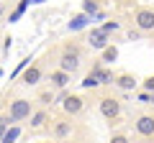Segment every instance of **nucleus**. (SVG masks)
Segmentation results:
<instances>
[{"mask_svg":"<svg viewBox=\"0 0 154 143\" xmlns=\"http://www.w3.org/2000/svg\"><path fill=\"white\" fill-rule=\"evenodd\" d=\"M80 66H82V49L77 44H67L62 49L59 59H57V69H62V72H67V74L75 77L77 72H80Z\"/></svg>","mask_w":154,"mask_h":143,"instance_id":"obj_1","label":"nucleus"},{"mask_svg":"<svg viewBox=\"0 0 154 143\" xmlns=\"http://www.w3.org/2000/svg\"><path fill=\"white\" fill-rule=\"evenodd\" d=\"M75 133H77L75 118H69V115L51 118V123H49V136L54 138V141H67V138H72Z\"/></svg>","mask_w":154,"mask_h":143,"instance_id":"obj_2","label":"nucleus"},{"mask_svg":"<svg viewBox=\"0 0 154 143\" xmlns=\"http://www.w3.org/2000/svg\"><path fill=\"white\" fill-rule=\"evenodd\" d=\"M134 130L144 143H154V112H139L134 118Z\"/></svg>","mask_w":154,"mask_h":143,"instance_id":"obj_3","label":"nucleus"},{"mask_svg":"<svg viewBox=\"0 0 154 143\" xmlns=\"http://www.w3.org/2000/svg\"><path fill=\"white\" fill-rule=\"evenodd\" d=\"M31 112H33V102H31V100H26V97H16L11 105H8L5 115L11 118L13 123H23V120H28V118H31Z\"/></svg>","mask_w":154,"mask_h":143,"instance_id":"obj_4","label":"nucleus"},{"mask_svg":"<svg viewBox=\"0 0 154 143\" xmlns=\"http://www.w3.org/2000/svg\"><path fill=\"white\" fill-rule=\"evenodd\" d=\"M98 112L110 123L118 120V118H121V100L113 97V95H103V97L98 100Z\"/></svg>","mask_w":154,"mask_h":143,"instance_id":"obj_5","label":"nucleus"},{"mask_svg":"<svg viewBox=\"0 0 154 143\" xmlns=\"http://www.w3.org/2000/svg\"><path fill=\"white\" fill-rule=\"evenodd\" d=\"M59 105H62V112L69 115V118H77V115L85 112V97L82 95H67Z\"/></svg>","mask_w":154,"mask_h":143,"instance_id":"obj_6","label":"nucleus"},{"mask_svg":"<svg viewBox=\"0 0 154 143\" xmlns=\"http://www.w3.org/2000/svg\"><path fill=\"white\" fill-rule=\"evenodd\" d=\"M134 26L141 33H154V10L152 8H139L134 13Z\"/></svg>","mask_w":154,"mask_h":143,"instance_id":"obj_7","label":"nucleus"},{"mask_svg":"<svg viewBox=\"0 0 154 143\" xmlns=\"http://www.w3.org/2000/svg\"><path fill=\"white\" fill-rule=\"evenodd\" d=\"M41 79H44V69H41V64H28L26 69H23V74H21V82L26 84V87H36Z\"/></svg>","mask_w":154,"mask_h":143,"instance_id":"obj_8","label":"nucleus"},{"mask_svg":"<svg viewBox=\"0 0 154 143\" xmlns=\"http://www.w3.org/2000/svg\"><path fill=\"white\" fill-rule=\"evenodd\" d=\"M108 44H110V36L103 31V28H90V33H88V46H90V49L103 51Z\"/></svg>","mask_w":154,"mask_h":143,"instance_id":"obj_9","label":"nucleus"},{"mask_svg":"<svg viewBox=\"0 0 154 143\" xmlns=\"http://www.w3.org/2000/svg\"><path fill=\"white\" fill-rule=\"evenodd\" d=\"M28 125H31V130H44V128H49V123H51V118H49V112H46V107H33V112H31V118H28Z\"/></svg>","mask_w":154,"mask_h":143,"instance_id":"obj_10","label":"nucleus"},{"mask_svg":"<svg viewBox=\"0 0 154 143\" xmlns=\"http://www.w3.org/2000/svg\"><path fill=\"white\" fill-rule=\"evenodd\" d=\"M69 82H72V74H67V72H62V69H54L49 74V87L54 89H67L69 87Z\"/></svg>","mask_w":154,"mask_h":143,"instance_id":"obj_11","label":"nucleus"},{"mask_svg":"<svg viewBox=\"0 0 154 143\" xmlns=\"http://www.w3.org/2000/svg\"><path fill=\"white\" fill-rule=\"evenodd\" d=\"M90 23H93V18H90L88 13H82V10H80V13H75V16L69 18V23H67V28H69L72 33H77V31H82V28H88Z\"/></svg>","mask_w":154,"mask_h":143,"instance_id":"obj_12","label":"nucleus"},{"mask_svg":"<svg viewBox=\"0 0 154 143\" xmlns=\"http://www.w3.org/2000/svg\"><path fill=\"white\" fill-rule=\"evenodd\" d=\"M113 84L121 89V92H131V89H136L139 79L134 77V74H126V72H123V74H116V82Z\"/></svg>","mask_w":154,"mask_h":143,"instance_id":"obj_13","label":"nucleus"},{"mask_svg":"<svg viewBox=\"0 0 154 143\" xmlns=\"http://www.w3.org/2000/svg\"><path fill=\"white\" fill-rule=\"evenodd\" d=\"M116 59H118V49H116L113 44H108L103 51H100V61H103V64H113Z\"/></svg>","mask_w":154,"mask_h":143,"instance_id":"obj_14","label":"nucleus"},{"mask_svg":"<svg viewBox=\"0 0 154 143\" xmlns=\"http://www.w3.org/2000/svg\"><path fill=\"white\" fill-rule=\"evenodd\" d=\"M21 133H23L21 125H18V123H11V125H8V130H5V136H3V143H16Z\"/></svg>","mask_w":154,"mask_h":143,"instance_id":"obj_15","label":"nucleus"},{"mask_svg":"<svg viewBox=\"0 0 154 143\" xmlns=\"http://www.w3.org/2000/svg\"><path fill=\"white\" fill-rule=\"evenodd\" d=\"M98 82H100V87H108V84H113L116 82V74H113V69H100V74H98Z\"/></svg>","mask_w":154,"mask_h":143,"instance_id":"obj_16","label":"nucleus"},{"mask_svg":"<svg viewBox=\"0 0 154 143\" xmlns=\"http://www.w3.org/2000/svg\"><path fill=\"white\" fill-rule=\"evenodd\" d=\"M36 102L41 105V107H46V105H51L54 102V89H41V92H38V97H36Z\"/></svg>","mask_w":154,"mask_h":143,"instance_id":"obj_17","label":"nucleus"},{"mask_svg":"<svg viewBox=\"0 0 154 143\" xmlns=\"http://www.w3.org/2000/svg\"><path fill=\"white\" fill-rule=\"evenodd\" d=\"M82 13H88V16L93 18L95 13H100V3L98 0H82Z\"/></svg>","mask_w":154,"mask_h":143,"instance_id":"obj_18","label":"nucleus"},{"mask_svg":"<svg viewBox=\"0 0 154 143\" xmlns=\"http://www.w3.org/2000/svg\"><path fill=\"white\" fill-rule=\"evenodd\" d=\"M80 87H82V89H98L100 82H98V77H95V74H90V72H88V74H85V79L80 82Z\"/></svg>","mask_w":154,"mask_h":143,"instance_id":"obj_19","label":"nucleus"},{"mask_svg":"<svg viewBox=\"0 0 154 143\" xmlns=\"http://www.w3.org/2000/svg\"><path fill=\"white\" fill-rule=\"evenodd\" d=\"M28 5H31V0H21V3H18V5H16V10L11 13V23H16L18 18H21L23 13H26V8H28Z\"/></svg>","mask_w":154,"mask_h":143,"instance_id":"obj_20","label":"nucleus"},{"mask_svg":"<svg viewBox=\"0 0 154 143\" xmlns=\"http://www.w3.org/2000/svg\"><path fill=\"white\" fill-rule=\"evenodd\" d=\"M100 28L110 36V33H118V31H121V23H118V21H103V26H100Z\"/></svg>","mask_w":154,"mask_h":143,"instance_id":"obj_21","label":"nucleus"},{"mask_svg":"<svg viewBox=\"0 0 154 143\" xmlns=\"http://www.w3.org/2000/svg\"><path fill=\"white\" fill-rule=\"evenodd\" d=\"M28 64H31V56H26V59H23V61H18V66H16V69H13L11 79H13V77H21V74H23V69H26Z\"/></svg>","mask_w":154,"mask_h":143,"instance_id":"obj_22","label":"nucleus"},{"mask_svg":"<svg viewBox=\"0 0 154 143\" xmlns=\"http://www.w3.org/2000/svg\"><path fill=\"white\" fill-rule=\"evenodd\" d=\"M110 143H131V138H128V133H113Z\"/></svg>","mask_w":154,"mask_h":143,"instance_id":"obj_23","label":"nucleus"},{"mask_svg":"<svg viewBox=\"0 0 154 143\" xmlns=\"http://www.w3.org/2000/svg\"><path fill=\"white\" fill-rule=\"evenodd\" d=\"M141 87L146 89V92H154V74H152V77H146V79H144V82H141Z\"/></svg>","mask_w":154,"mask_h":143,"instance_id":"obj_24","label":"nucleus"},{"mask_svg":"<svg viewBox=\"0 0 154 143\" xmlns=\"http://www.w3.org/2000/svg\"><path fill=\"white\" fill-rule=\"evenodd\" d=\"M149 100H152V92H146V89L139 92V102H141V105H149Z\"/></svg>","mask_w":154,"mask_h":143,"instance_id":"obj_25","label":"nucleus"},{"mask_svg":"<svg viewBox=\"0 0 154 143\" xmlns=\"http://www.w3.org/2000/svg\"><path fill=\"white\" fill-rule=\"evenodd\" d=\"M11 36H5V44H3V54H8V51H11Z\"/></svg>","mask_w":154,"mask_h":143,"instance_id":"obj_26","label":"nucleus"},{"mask_svg":"<svg viewBox=\"0 0 154 143\" xmlns=\"http://www.w3.org/2000/svg\"><path fill=\"white\" fill-rule=\"evenodd\" d=\"M5 16V3H3V0H0V18Z\"/></svg>","mask_w":154,"mask_h":143,"instance_id":"obj_27","label":"nucleus"},{"mask_svg":"<svg viewBox=\"0 0 154 143\" xmlns=\"http://www.w3.org/2000/svg\"><path fill=\"white\" fill-rule=\"evenodd\" d=\"M31 3H38V5H41V3H46V0H31Z\"/></svg>","mask_w":154,"mask_h":143,"instance_id":"obj_28","label":"nucleus"},{"mask_svg":"<svg viewBox=\"0 0 154 143\" xmlns=\"http://www.w3.org/2000/svg\"><path fill=\"white\" fill-rule=\"evenodd\" d=\"M149 105H154V92H152V100H149Z\"/></svg>","mask_w":154,"mask_h":143,"instance_id":"obj_29","label":"nucleus"},{"mask_svg":"<svg viewBox=\"0 0 154 143\" xmlns=\"http://www.w3.org/2000/svg\"><path fill=\"white\" fill-rule=\"evenodd\" d=\"M36 143H46V141H36Z\"/></svg>","mask_w":154,"mask_h":143,"instance_id":"obj_30","label":"nucleus"},{"mask_svg":"<svg viewBox=\"0 0 154 143\" xmlns=\"http://www.w3.org/2000/svg\"><path fill=\"white\" fill-rule=\"evenodd\" d=\"M0 77H3V69H0Z\"/></svg>","mask_w":154,"mask_h":143,"instance_id":"obj_31","label":"nucleus"},{"mask_svg":"<svg viewBox=\"0 0 154 143\" xmlns=\"http://www.w3.org/2000/svg\"><path fill=\"white\" fill-rule=\"evenodd\" d=\"M116 3H123V0H116Z\"/></svg>","mask_w":154,"mask_h":143,"instance_id":"obj_32","label":"nucleus"}]
</instances>
